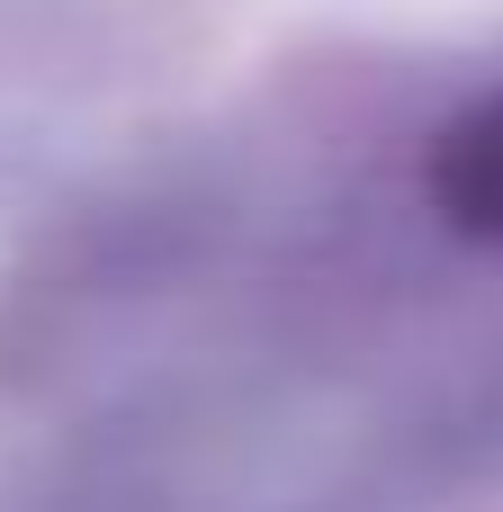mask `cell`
I'll use <instances>...</instances> for the list:
<instances>
[{"label":"cell","instance_id":"obj_1","mask_svg":"<svg viewBox=\"0 0 503 512\" xmlns=\"http://www.w3.org/2000/svg\"><path fill=\"white\" fill-rule=\"evenodd\" d=\"M432 198L450 207V225L503 243V99L468 108V117L441 135V153H432Z\"/></svg>","mask_w":503,"mask_h":512}]
</instances>
